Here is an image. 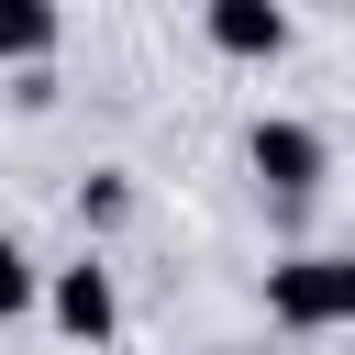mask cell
Returning a JSON list of instances; mask_svg holds the SVG:
<instances>
[{"instance_id":"cell-1","label":"cell","mask_w":355,"mask_h":355,"mask_svg":"<svg viewBox=\"0 0 355 355\" xmlns=\"http://www.w3.org/2000/svg\"><path fill=\"white\" fill-rule=\"evenodd\" d=\"M266 311H277L288 333H344V322H355V255H333V244L277 255V266H266Z\"/></svg>"},{"instance_id":"cell-2","label":"cell","mask_w":355,"mask_h":355,"mask_svg":"<svg viewBox=\"0 0 355 355\" xmlns=\"http://www.w3.org/2000/svg\"><path fill=\"white\" fill-rule=\"evenodd\" d=\"M244 166L266 178V200H311V189H322V166H333V144H322L300 111H266V122L244 133Z\"/></svg>"},{"instance_id":"cell-3","label":"cell","mask_w":355,"mask_h":355,"mask_svg":"<svg viewBox=\"0 0 355 355\" xmlns=\"http://www.w3.org/2000/svg\"><path fill=\"white\" fill-rule=\"evenodd\" d=\"M44 311H55V333H78V344H100V333L122 322V300H111V266H100V255H78V266H55V277H44Z\"/></svg>"},{"instance_id":"cell-4","label":"cell","mask_w":355,"mask_h":355,"mask_svg":"<svg viewBox=\"0 0 355 355\" xmlns=\"http://www.w3.org/2000/svg\"><path fill=\"white\" fill-rule=\"evenodd\" d=\"M200 33H211L222 55H244V67L288 55V11H277V0H211V11H200Z\"/></svg>"},{"instance_id":"cell-5","label":"cell","mask_w":355,"mask_h":355,"mask_svg":"<svg viewBox=\"0 0 355 355\" xmlns=\"http://www.w3.org/2000/svg\"><path fill=\"white\" fill-rule=\"evenodd\" d=\"M0 55H11V67H44V55H55V11H44V0H0Z\"/></svg>"},{"instance_id":"cell-6","label":"cell","mask_w":355,"mask_h":355,"mask_svg":"<svg viewBox=\"0 0 355 355\" xmlns=\"http://www.w3.org/2000/svg\"><path fill=\"white\" fill-rule=\"evenodd\" d=\"M33 300H44V277H33V255H22L11 233H0V322H22Z\"/></svg>"},{"instance_id":"cell-7","label":"cell","mask_w":355,"mask_h":355,"mask_svg":"<svg viewBox=\"0 0 355 355\" xmlns=\"http://www.w3.org/2000/svg\"><path fill=\"white\" fill-rule=\"evenodd\" d=\"M122 211H133V189H122L111 166H100V178H78V222H89V233H111Z\"/></svg>"}]
</instances>
